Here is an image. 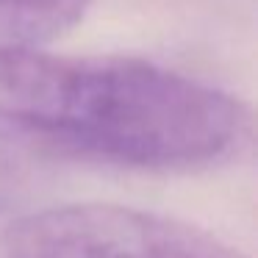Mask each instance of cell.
Returning <instances> with one entry per match:
<instances>
[{
    "label": "cell",
    "mask_w": 258,
    "mask_h": 258,
    "mask_svg": "<svg viewBox=\"0 0 258 258\" xmlns=\"http://www.w3.org/2000/svg\"><path fill=\"white\" fill-rule=\"evenodd\" d=\"M0 136L158 172H197L252 139L239 97L142 58L0 47Z\"/></svg>",
    "instance_id": "1"
},
{
    "label": "cell",
    "mask_w": 258,
    "mask_h": 258,
    "mask_svg": "<svg viewBox=\"0 0 258 258\" xmlns=\"http://www.w3.org/2000/svg\"><path fill=\"white\" fill-rule=\"evenodd\" d=\"M0 258H247L214 233L128 206L78 203L0 230Z\"/></svg>",
    "instance_id": "2"
},
{
    "label": "cell",
    "mask_w": 258,
    "mask_h": 258,
    "mask_svg": "<svg viewBox=\"0 0 258 258\" xmlns=\"http://www.w3.org/2000/svg\"><path fill=\"white\" fill-rule=\"evenodd\" d=\"M14 186V164L6 153L0 150V200L9 195V189Z\"/></svg>",
    "instance_id": "4"
},
{
    "label": "cell",
    "mask_w": 258,
    "mask_h": 258,
    "mask_svg": "<svg viewBox=\"0 0 258 258\" xmlns=\"http://www.w3.org/2000/svg\"><path fill=\"white\" fill-rule=\"evenodd\" d=\"M89 0H0V47H42L81 23Z\"/></svg>",
    "instance_id": "3"
}]
</instances>
